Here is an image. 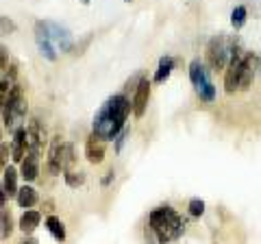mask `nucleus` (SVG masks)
Here are the masks:
<instances>
[{
    "instance_id": "nucleus-1",
    "label": "nucleus",
    "mask_w": 261,
    "mask_h": 244,
    "mask_svg": "<svg viewBox=\"0 0 261 244\" xmlns=\"http://www.w3.org/2000/svg\"><path fill=\"white\" fill-rule=\"evenodd\" d=\"M130 111H133V105H130V99L124 92L109 96L100 105V109L96 111L92 122V133L100 137L102 142H113L126 129Z\"/></svg>"
},
{
    "instance_id": "nucleus-2",
    "label": "nucleus",
    "mask_w": 261,
    "mask_h": 244,
    "mask_svg": "<svg viewBox=\"0 0 261 244\" xmlns=\"http://www.w3.org/2000/svg\"><path fill=\"white\" fill-rule=\"evenodd\" d=\"M148 229L154 233L157 244H170L185 233V223L172 205H159L148 214Z\"/></svg>"
},
{
    "instance_id": "nucleus-3",
    "label": "nucleus",
    "mask_w": 261,
    "mask_h": 244,
    "mask_svg": "<svg viewBox=\"0 0 261 244\" xmlns=\"http://www.w3.org/2000/svg\"><path fill=\"white\" fill-rule=\"evenodd\" d=\"M27 113H29V101H27V92L20 83H13L11 89H9V96L5 101V107H3V125L9 133H13L18 127L27 125Z\"/></svg>"
},
{
    "instance_id": "nucleus-4",
    "label": "nucleus",
    "mask_w": 261,
    "mask_h": 244,
    "mask_svg": "<svg viewBox=\"0 0 261 244\" xmlns=\"http://www.w3.org/2000/svg\"><path fill=\"white\" fill-rule=\"evenodd\" d=\"M238 44H240L238 39L226 33H218L211 37L207 44V51H205V63L209 72H224L228 59H231L233 48Z\"/></svg>"
},
{
    "instance_id": "nucleus-5",
    "label": "nucleus",
    "mask_w": 261,
    "mask_h": 244,
    "mask_svg": "<svg viewBox=\"0 0 261 244\" xmlns=\"http://www.w3.org/2000/svg\"><path fill=\"white\" fill-rule=\"evenodd\" d=\"M187 75H190V83L194 87L196 96L202 101V103H214L216 96H218V89L211 81L209 75V68L202 59H192L190 61V68H187Z\"/></svg>"
},
{
    "instance_id": "nucleus-6",
    "label": "nucleus",
    "mask_w": 261,
    "mask_h": 244,
    "mask_svg": "<svg viewBox=\"0 0 261 244\" xmlns=\"http://www.w3.org/2000/svg\"><path fill=\"white\" fill-rule=\"evenodd\" d=\"M244 55H246V51H244L240 44L233 48L231 59H228L226 68H224V92H226V94H235V92H238V85H240V70H242Z\"/></svg>"
},
{
    "instance_id": "nucleus-7",
    "label": "nucleus",
    "mask_w": 261,
    "mask_h": 244,
    "mask_svg": "<svg viewBox=\"0 0 261 244\" xmlns=\"http://www.w3.org/2000/svg\"><path fill=\"white\" fill-rule=\"evenodd\" d=\"M37 22L42 24L46 35L53 39V44L59 48L61 53H72L74 51V37H72L70 29H65V27H61V24L50 22V20H37Z\"/></svg>"
},
{
    "instance_id": "nucleus-8",
    "label": "nucleus",
    "mask_w": 261,
    "mask_h": 244,
    "mask_svg": "<svg viewBox=\"0 0 261 244\" xmlns=\"http://www.w3.org/2000/svg\"><path fill=\"white\" fill-rule=\"evenodd\" d=\"M259 68H261V57L257 53L246 51L244 61H242V70H240L238 92H248V89L252 87V83H255V77L259 75Z\"/></svg>"
},
{
    "instance_id": "nucleus-9",
    "label": "nucleus",
    "mask_w": 261,
    "mask_h": 244,
    "mask_svg": "<svg viewBox=\"0 0 261 244\" xmlns=\"http://www.w3.org/2000/svg\"><path fill=\"white\" fill-rule=\"evenodd\" d=\"M150 92H152V81L144 75L142 81L135 87L133 99H130V105H133V116L135 118H144L146 109H148V103H150Z\"/></svg>"
},
{
    "instance_id": "nucleus-10",
    "label": "nucleus",
    "mask_w": 261,
    "mask_h": 244,
    "mask_svg": "<svg viewBox=\"0 0 261 244\" xmlns=\"http://www.w3.org/2000/svg\"><path fill=\"white\" fill-rule=\"evenodd\" d=\"M61 149H63V137L55 135L48 146V157H46V173L50 177H59L61 170Z\"/></svg>"
},
{
    "instance_id": "nucleus-11",
    "label": "nucleus",
    "mask_w": 261,
    "mask_h": 244,
    "mask_svg": "<svg viewBox=\"0 0 261 244\" xmlns=\"http://www.w3.org/2000/svg\"><path fill=\"white\" fill-rule=\"evenodd\" d=\"M39 157L42 153H35V151H27V155L20 161V177L24 179L27 183H33L35 179L39 177Z\"/></svg>"
},
{
    "instance_id": "nucleus-12",
    "label": "nucleus",
    "mask_w": 261,
    "mask_h": 244,
    "mask_svg": "<svg viewBox=\"0 0 261 244\" xmlns=\"http://www.w3.org/2000/svg\"><path fill=\"white\" fill-rule=\"evenodd\" d=\"M35 44H37V51L39 55L48 61H57V46L53 44V39L46 35V31L42 29V24L35 22Z\"/></svg>"
},
{
    "instance_id": "nucleus-13",
    "label": "nucleus",
    "mask_w": 261,
    "mask_h": 244,
    "mask_svg": "<svg viewBox=\"0 0 261 244\" xmlns=\"http://www.w3.org/2000/svg\"><path fill=\"white\" fill-rule=\"evenodd\" d=\"M11 159L13 164H20V161L24 159V155H27V125L18 127L15 131L11 133Z\"/></svg>"
},
{
    "instance_id": "nucleus-14",
    "label": "nucleus",
    "mask_w": 261,
    "mask_h": 244,
    "mask_svg": "<svg viewBox=\"0 0 261 244\" xmlns=\"http://www.w3.org/2000/svg\"><path fill=\"white\" fill-rule=\"evenodd\" d=\"M85 159L94 166L102 164V159H105V142L100 137H96L94 133H89L85 140Z\"/></svg>"
},
{
    "instance_id": "nucleus-15",
    "label": "nucleus",
    "mask_w": 261,
    "mask_h": 244,
    "mask_svg": "<svg viewBox=\"0 0 261 244\" xmlns=\"http://www.w3.org/2000/svg\"><path fill=\"white\" fill-rule=\"evenodd\" d=\"M176 68V59L172 55H163L159 63H157V70H154V75H152V83H166V81L172 77V72Z\"/></svg>"
},
{
    "instance_id": "nucleus-16",
    "label": "nucleus",
    "mask_w": 261,
    "mask_h": 244,
    "mask_svg": "<svg viewBox=\"0 0 261 244\" xmlns=\"http://www.w3.org/2000/svg\"><path fill=\"white\" fill-rule=\"evenodd\" d=\"M18 177H20V170L18 168H13V166H7L3 170V188L7 192V197L9 199H15V194H18L20 190V185H18Z\"/></svg>"
},
{
    "instance_id": "nucleus-17",
    "label": "nucleus",
    "mask_w": 261,
    "mask_h": 244,
    "mask_svg": "<svg viewBox=\"0 0 261 244\" xmlns=\"http://www.w3.org/2000/svg\"><path fill=\"white\" fill-rule=\"evenodd\" d=\"M39 223H42V211H37V209H24V214L20 216V231L22 233H33L39 227Z\"/></svg>"
},
{
    "instance_id": "nucleus-18",
    "label": "nucleus",
    "mask_w": 261,
    "mask_h": 244,
    "mask_svg": "<svg viewBox=\"0 0 261 244\" xmlns=\"http://www.w3.org/2000/svg\"><path fill=\"white\" fill-rule=\"evenodd\" d=\"M37 201H39V194L33 185H22V188L18 190V194H15V203H18V207H22V209L35 207Z\"/></svg>"
},
{
    "instance_id": "nucleus-19",
    "label": "nucleus",
    "mask_w": 261,
    "mask_h": 244,
    "mask_svg": "<svg viewBox=\"0 0 261 244\" xmlns=\"http://www.w3.org/2000/svg\"><path fill=\"white\" fill-rule=\"evenodd\" d=\"M46 229H48V233H50L53 238H55V242H59V244H63L65 238H68L63 221H61V218H57V216H53V214L46 218Z\"/></svg>"
},
{
    "instance_id": "nucleus-20",
    "label": "nucleus",
    "mask_w": 261,
    "mask_h": 244,
    "mask_svg": "<svg viewBox=\"0 0 261 244\" xmlns=\"http://www.w3.org/2000/svg\"><path fill=\"white\" fill-rule=\"evenodd\" d=\"M13 229H15V225H13L11 209L3 207L0 209V240H9L13 235Z\"/></svg>"
},
{
    "instance_id": "nucleus-21",
    "label": "nucleus",
    "mask_w": 261,
    "mask_h": 244,
    "mask_svg": "<svg viewBox=\"0 0 261 244\" xmlns=\"http://www.w3.org/2000/svg\"><path fill=\"white\" fill-rule=\"evenodd\" d=\"M76 166V153H74V144L72 142H63L61 149V170L68 173V170H74Z\"/></svg>"
},
{
    "instance_id": "nucleus-22",
    "label": "nucleus",
    "mask_w": 261,
    "mask_h": 244,
    "mask_svg": "<svg viewBox=\"0 0 261 244\" xmlns=\"http://www.w3.org/2000/svg\"><path fill=\"white\" fill-rule=\"evenodd\" d=\"M63 181L68 188L76 190V188H83L85 181H87V175L83 170H68V173H63Z\"/></svg>"
},
{
    "instance_id": "nucleus-23",
    "label": "nucleus",
    "mask_w": 261,
    "mask_h": 244,
    "mask_svg": "<svg viewBox=\"0 0 261 244\" xmlns=\"http://www.w3.org/2000/svg\"><path fill=\"white\" fill-rule=\"evenodd\" d=\"M246 20H248V9L244 5H238L235 9L231 11V27L235 29V31H240L244 24H246Z\"/></svg>"
},
{
    "instance_id": "nucleus-24",
    "label": "nucleus",
    "mask_w": 261,
    "mask_h": 244,
    "mask_svg": "<svg viewBox=\"0 0 261 244\" xmlns=\"http://www.w3.org/2000/svg\"><path fill=\"white\" fill-rule=\"evenodd\" d=\"M205 209H207V203L202 201V199H198V197L190 199V203H187V211H190V216H192V218L205 216Z\"/></svg>"
},
{
    "instance_id": "nucleus-25",
    "label": "nucleus",
    "mask_w": 261,
    "mask_h": 244,
    "mask_svg": "<svg viewBox=\"0 0 261 244\" xmlns=\"http://www.w3.org/2000/svg\"><path fill=\"white\" fill-rule=\"evenodd\" d=\"M15 31H18V24H15L11 18H7V15H0V37L13 35Z\"/></svg>"
},
{
    "instance_id": "nucleus-26",
    "label": "nucleus",
    "mask_w": 261,
    "mask_h": 244,
    "mask_svg": "<svg viewBox=\"0 0 261 244\" xmlns=\"http://www.w3.org/2000/svg\"><path fill=\"white\" fill-rule=\"evenodd\" d=\"M9 157H11V144L3 142L0 144V173L9 166Z\"/></svg>"
},
{
    "instance_id": "nucleus-27",
    "label": "nucleus",
    "mask_w": 261,
    "mask_h": 244,
    "mask_svg": "<svg viewBox=\"0 0 261 244\" xmlns=\"http://www.w3.org/2000/svg\"><path fill=\"white\" fill-rule=\"evenodd\" d=\"M11 81H7V79H0V113H3V107H5V101H7V96H9V89H11Z\"/></svg>"
},
{
    "instance_id": "nucleus-28",
    "label": "nucleus",
    "mask_w": 261,
    "mask_h": 244,
    "mask_svg": "<svg viewBox=\"0 0 261 244\" xmlns=\"http://www.w3.org/2000/svg\"><path fill=\"white\" fill-rule=\"evenodd\" d=\"M11 53H9V48H5V46H0V72H5L7 68H9V63H11Z\"/></svg>"
},
{
    "instance_id": "nucleus-29",
    "label": "nucleus",
    "mask_w": 261,
    "mask_h": 244,
    "mask_svg": "<svg viewBox=\"0 0 261 244\" xmlns=\"http://www.w3.org/2000/svg\"><path fill=\"white\" fill-rule=\"evenodd\" d=\"M128 135H130V131L128 129H124V131H122L116 140H113V151L116 153H122V149H124V144H126V140H128Z\"/></svg>"
},
{
    "instance_id": "nucleus-30",
    "label": "nucleus",
    "mask_w": 261,
    "mask_h": 244,
    "mask_svg": "<svg viewBox=\"0 0 261 244\" xmlns=\"http://www.w3.org/2000/svg\"><path fill=\"white\" fill-rule=\"evenodd\" d=\"M113 179H116V173L109 170V173H105V177L100 179V185H102V188H109V185L113 183Z\"/></svg>"
},
{
    "instance_id": "nucleus-31",
    "label": "nucleus",
    "mask_w": 261,
    "mask_h": 244,
    "mask_svg": "<svg viewBox=\"0 0 261 244\" xmlns=\"http://www.w3.org/2000/svg\"><path fill=\"white\" fill-rule=\"evenodd\" d=\"M7 199H9V197H7V192H5L3 185H0V209L7 207Z\"/></svg>"
},
{
    "instance_id": "nucleus-32",
    "label": "nucleus",
    "mask_w": 261,
    "mask_h": 244,
    "mask_svg": "<svg viewBox=\"0 0 261 244\" xmlns=\"http://www.w3.org/2000/svg\"><path fill=\"white\" fill-rule=\"evenodd\" d=\"M53 207H55L53 201H44L42 203V211H46V214H53Z\"/></svg>"
},
{
    "instance_id": "nucleus-33",
    "label": "nucleus",
    "mask_w": 261,
    "mask_h": 244,
    "mask_svg": "<svg viewBox=\"0 0 261 244\" xmlns=\"http://www.w3.org/2000/svg\"><path fill=\"white\" fill-rule=\"evenodd\" d=\"M18 244H39L35 238H24V240H20Z\"/></svg>"
},
{
    "instance_id": "nucleus-34",
    "label": "nucleus",
    "mask_w": 261,
    "mask_h": 244,
    "mask_svg": "<svg viewBox=\"0 0 261 244\" xmlns=\"http://www.w3.org/2000/svg\"><path fill=\"white\" fill-rule=\"evenodd\" d=\"M5 140H3V129H0V144H3Z\"/></svg>"
},
{
    "instance_id": "nucleus-35",
    "label": "nucleus",
    "mask_w": 261,
    "mask_h": 244,
    "mask_svg": "<svg viewBox=\"0 0 261 244\" xmlns=\"http://www.w3.org/2000/svg\"><path fill=\"white\" fill-rule=\"evenodd\" d=\"M81 3H83V5H89V3H92V0H81Z\"/></svg>"
},
{
    "instance_id": "nucleus-36",
    "label": "nucleus",
    "mask_w": 261,
    "mask_h": 244,
    "mask_svg": "<svg viewBox=\"0 0 261 244\" xmlns=\"http://www.w3.org/2000/svg\"><path fill=\"white\" fill-rule=\"evenodd\" d=\"M259 75H261V68H259Z\"/></svg>"
},
{
    "instance_id": "nucleus-37",
    "label": "nucleus",
    "mask_w": 261,
    "mask_h": 244,
    "mask_svg": "<svg viewBox=\"0 0 261 244\" xmlns=\"http://www.w3.org/2000/svg\"><path fill=\"white\" fill-rule=\"evenodd\" d=\"M126 3H130V0H126Z\"/></svg>"
}]
</instances>
